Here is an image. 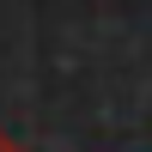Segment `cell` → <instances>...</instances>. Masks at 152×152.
Returning <instances> with one entry per match:
<instances>
[{
    "instance_id": "1",
    "label": "cell",
    "mask_w": 152,
    "mask_h": 152,
    "mask_svg": "<svg viewBox=\"0 0 152 152\" xmlns=\"http://www.w3.org/2000/svg\"><path fill=\"white\" fill-rule=\"evenodd\" d=\"M0 152H18V140H12V134H6V128H0Z\"/></svg>"
}]
</instances>
